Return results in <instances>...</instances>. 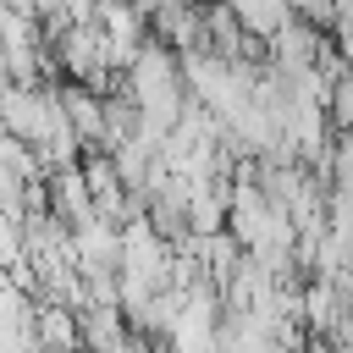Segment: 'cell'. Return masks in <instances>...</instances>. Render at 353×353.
Wrapping results in <instances>:
<instances>
[{
	"instance_id": "1",
	"label": "cell",
	"mask_w": 353,
	"mask_h": 353,
	"mask_svg": "<svg viewBox=\"0 0 353 353\" xmlns=\"http://www.w3.org/2000/svg\"><path fill=\"white\" fill-rule=\"evenodd\" d=\"M55 94H61V116H66L77 149H105V94L88 83H66V77L55 83Z\"/></svg>"
},
{
	"instance_id": "2",
	"label": "cell",
	"mask_w": 353,
	"mask_h": 353,
	"mask_svg": "<svg viewBox=\"0 0 353 353\" xmlns=\"http://www.w3.org/2000/svg\"><path fill=\"white\" fill-rule=\"evenodd\" d=\"M325 121L331 132H353V66H342L325 83Z\"/></svg>"
},
{
	"instance_id": "3",
	"label": "cell",
	"mask_w": 353,
	"mask_h": 353,
	"mask_svg": "<svg viewBox=\"0 0 353 353\" xmlns=\"http://www.w3.org/2000/svg\"><path fill=\"white\" fill-rule=\"evenodd\" d=\"M165 6H204V0H165Z\"/></svg>"
},
{
	"instance_id": "4",
	"label": "cell",
	"mask_w": 353,
	"mask_h": 353,
	"mask_svg": "<svg viewBox=\"0 0 353 353\" xmlns=\"http://www.w3.org/2000/svg\"><path fill=\"white\" fill-rule=\"evenodd\" d=\"M347 276H353V259H347Z\"/></svg>"
}]
</instances>
